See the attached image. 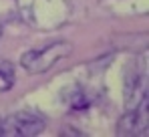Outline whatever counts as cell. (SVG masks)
<instances>
[{
    "mask_svg": "<svg viewBox=\"0 0 149 137\" xmlns=\"http://www.w3.org/2000/svg\"><path fill=\"white\" fill-rule=\"evenodd\" d=\"M0 135H2V117H0Z\"/></svg>",
    "mask_w": 149,
    "mask_h": 137,
    "instance_id": "5",
    "label": "cell"
},
{
    "mask_svg": "<svg viewBox=\"0 0 149 137\" xmlns=\"http://www.w3.org/2000/svg\"><path fill=\"white\" fill-rule=\"evenodd\" d=\"M14 79H16L14 65L6 59H0V93L10 91L14 85Z\"/></svg>",
    "mask_w": 149,
    "mask_h": 137,
    "instance_id": "4",
    "label": "cell"
},
{
    "mask_svg": "<svg viewBox=\"0 0 149 137\" xmlns=\"http://www.w3.org/2000/svg\"><path fill=\"white\" fill-rule=\"evenodd\" d=\"M47 127L45 117L34 111H18L2 119L0 137H34L40 135Z\"/></svg>",
    "mask_w": 149,
    "mask_h": 137,
    "instance_id": "2",
    "label": "cell"
},
{
    "mask_svg": "<svg viewBox=\"0 0 149 137\" xmlns=\"http://www.w3.org/2000/svg\"><path fill=\"white\" fill-rule=\"evenodd\" d=\"M149 129L147 103H141L139 107L127 109V113L119 119V135H143Z\"/></svg>",
    "mask_w": 149,
    "mask_h": 137,
    "instance_id": "3",
    "label": "cell"
},
{
    "mask_svg": "<svg viewBox=\"0 0 149 137\" xmlns=\"http://www.w3.org/2000/svg\"><path fill=\"white\" fill-rule=\"evenodd\" d=\"M73 50L71 43L67 41H56L50 45L42 46V48H32L24 52L20 57V65L24 67L26 73L38 75V73H47L49 68H52L58 61H63L65 57H69Z\"/></svg>",
    "mask_w": 149,
    "mask_h": 137,
    "instance_id": "1",
    "label": "cell"
}]
</instances>
